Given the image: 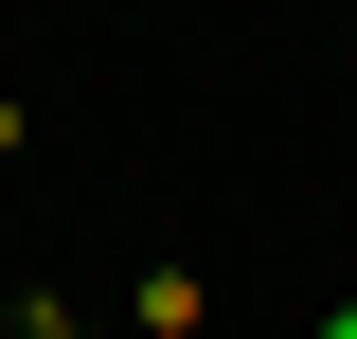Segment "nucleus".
<instances>
[{
    "label": "nucleus",
    "instance_id": "1",
    "mask_svg": "<svg viewBox=\"0 0 357 339\" xmlns=\"http://www.w3.org/2000/svg\"><path fill=\"white\" fill-rule=\"evenodd\" d=\"M321 339H357V303H340V322H321Z\"/></svg>",
    "mask_w": 357,
    "mask_h": 339
}]
</instances>
